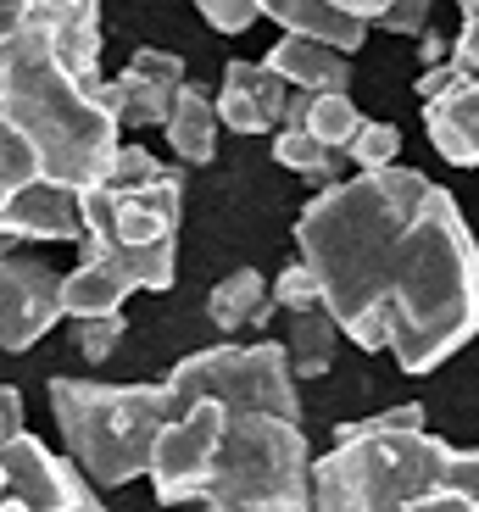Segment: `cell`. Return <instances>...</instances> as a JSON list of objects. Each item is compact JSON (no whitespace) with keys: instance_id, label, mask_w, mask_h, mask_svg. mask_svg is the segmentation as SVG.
<instances>
[{"instance_id":"6da1fadb","label":"cell","mask_w":479,"mask_h":512,"mask_svg":"<svg viewBox=\"0 0 479 512\" xmlns=\"http://www.w3.org/2000/svg\"><path fill=\"white\" fill-rule=\"evenodd\" d=\"M296 251L340 334L390 351L402 373H435L479 334V245L452 190L418 167L318 190L296 218Z\"/></svg>"},{"instance_id":"7a4b0ae2","label":"cell","mask_w":479,"mask_h":512,"mask_svg":"<svg viewBox=\"0 0 479 512\" xmlns=\"http://www.w3.org/2000/svg\"><path fill=\"white\" fill-rule=\"evenodd\" d=\"M95 90L67 73L39 28H23L12 45H0V117L34 145L45 179L67 190L106 184L123 145V123L95 101Z\"/></svg>"},{"instance_id":"3957f363","label":"cell","mask_w":479,"mask_h":512,"mask_svg":"<svg viewBox=\"0 0 479 512\" xmlns=\"http://www.w3.org/2000/svg\"><path fill=\"white\" fill-rule=\"evenodd\" d=\"M457 451L424 429V407H385L340 423L335 451L312 462L307 512H407L429 490H446Z\"/></svg>"},{"instance_id":"277c9868","label":"cell","mask_w":479,"mask_h":512,"mask_svg":"<svg viewBox=\"0 0 479 512\" xmlns=\"http://www.w3.org/2000/svg\"><path fill=\"white\" fill-rule=\"evenodd\" d=\"M51 412L62 451L84 468L95 490L134 485L151 474V451L162 423L173 418L168 384H101V379H51Z\"/></svg>"},{"instance_id":"5b68a950","label":"cell","mask_w":479,"mask_h":512,"mask_svg":"<svg viewBox=\"0 0 479 512\" xmlns=\"http://www.w3.org/2000/svg\"><path fill=\"white\" fill-rule=\"evenodd\" d=\"M184 173H156L145 184H95L84 190V240L78 262H106L134 290H168L179 273Z\"/></svg>"},{"instance_id":"8992f818","label":"cell","mask_w":479,"mask_h":512,"mask_svg":"<svg viewBox=\"0 0 479 512\" xmlns=\"http://www.w3.org/2000/svg\"><path fill=\"white\" fill-rule=\"evenodd\" d=\"M312 462L318 457H312L301 423L262 418V412H229L207 496L234 501V507H246V512H307L312 507Z\"/></svg>"},{"instance_id":"52a82bcc","label":"cell","mask_w":479,"mask_h":512,"mask_svg":"<svg viewBox=\"0 0 479 512\" xmlns=\"http://www.w3.org/2000/svg\"><path fill=\"white\" fill-rule=\"evenodd\" d=\"M173 418L201 401L223 412H262V418H290L301 423V396H296V373H290L285 340H257V346H207L190 351L184 362H173L168 379Z\"/></svg>"},{"instance_id":"ba28073f","label":"cell","mask_w":479,"mask_h":512,"mask_svg":"<svg viewBox=\"0 0 479 512\" xmlns=\"http://www.w3.org/2000/svg\"><path fill=\"white\" fill-rule=\"evenodd\" d=\"M223 423H229V412L212 407V401L162 423L156 451H151V474H145L162 507H184V501L207 496L212 462H218V446H223Z\"/></svg>"},{"instance_id":"9c48e42d","label":"cell","mask_w":479,"mask_h":512,"mask_svg":"<svg viewBox=\"0 0 479 512\" xmlns=\"http://www.w3.org/2000/svg\"><path fill=\"white\" fill-rule=\"evenodd\" d=\"M0 468H6V496L23 501L28 512H106L101 490L84 479V468L28 429L0 446Z\"/></svg>"},{"instance_id":"30bf717a","label":"cell","mask_w":479,"mask_h":512,"mask_svg":"<svg viewBox=\"0 0 479 512\" xmlns=\"http://www.w3.org/2000/svg\"><path fill=\"white\" fill-rule=\"evenodd\" d=\"M184 84H190V73H184V56L162 51V45H140V51L123 62V73H117V78H101L95 101H101L123 128H162Z\"/></svg>"},{"instance_id":"8fae6325","label":"cell","mask_w":479,"mask_h":512,"mask_svg":"<svg viewBox=\"0 0 479 512\" xmlns=\"http://www.w3.org/2000/svg\"><path fill=\"white\" fill-rule=\"evenodd\" d=\"M62 323V273L17 251L0 262V351H28Z\"/></svg>"},{"instance_id":"7c38bea8","label":"cell","mask_w":479,"mask_h":512,"mask_svg":"<svg viewBox=\"0 0 479 512\" xmlns=\"http://www.w3.org/2000/svg\"><path fill=\"white\" fill-rule=\"evenodd\" d=\"M413 95L424 101L429 145L452 167H479V78L463 73L457 62H441L424 67Z\"/></svg>"},{"instance_id":"4fadbf2b","label":"cell","mask_w":479,"mask_h":512,"mask_svg":"<svg viewBox=\"0 0 479 512\" xmlns=\"http://www.w3.org/2000/svg\"><path fill=\"white\" fill-rule=\"evenodd\" d=\"M218 123L229 134H279L290 123V106H296V90L273 73L268 62H229L218 84Z\"/></svg>"},{"instance_id":"5bb4252c","label":"cell","mask_w":479,"mask_h":512,"mask_svg":"<svg viewBox=\"0 0 479 512\" xmlns=\"http://www.w3.org/2000/svg\"><path fill=\"white\" fill-rule=\"evenodd\" d=\"M28 28L51 39V51L78 84H101V0H34Z\"/></svg>"},{"instance_id":"9a60e30c","label":"cell","mask_w":479,"mask_h":512,"mask_svg":"<svg viewBox=\"0 0 479 512\" xmlns=\"http://www.w3.org/2000/svg\"><path fill=\"white\" fill-rule=\"evenodd\" d=\"M0 223H6V234H12L17 245L23 240L78 245L84 240V190H67V184L39 179V184H28L17 201H6Z\"/></svg>"},{"instance_id":"2e32d148","label":"cell","mask_w":479,"mask_h":512,"mask_svg":"<svg viewBox=\"0 0 479 512\" xmlns=\"http://www.w3.org/2000/svg\"><path fill=\"white\" fill-rule=\"evenodd\" d=\"M262 62L285 78L296 95H351V56L329 51L318 39L279 34L273 51H262Z\"/></svg>"},{"instance_id":"e0dca14e","label":"cell","mask_w":479,"mask_h":512,"mask_svg":"<svg viewBox=\"0 0 479 512\" xmlns=\"http://www.w3.org/2000/svg\"><path fill=\"white\" fill-rule=\"evenodd\" d=\"M262 17H273V23L296 39H318V45H329L340 56H357L368 39L363 17L340 12L335 0H262Z\"/></svg>"},{"instance_id":"ac0fdd59","label":"cell","mask_w":479,"mask_h":512,"mask_svg":"<svg viewBox=\"0 0 479 512\" xmlns=\"http://www.w3.org/2000/svg\"><path fill=\"white\" fill-rule=\"evenodd\" d=\"M218 101H212L201 84H184L179 101H173L168 123H162V140L173 145V156H179L184 167H207L212 156H218Z\"/></svg>"},{"instance_id":"d6986e66","label":"cell","mask_w":479,"mask_h":512,"mask_svg":"<svg viewBox=\"0 0 479 512\" xmlns=\"http://www.w3.org/2000/svg\"><path fill=\"white\" fill-rule=\"evenodd\" d=\"M207 318L218 323L223 334H240V329H257V323L273 318V284L268 273L257 268H234L212 284L207 295Z\"/></svg>"},{"instance_id":"ffe728a7","label":"cell","mask_w":479,"mask_h":512,"mask_svg":"<svg viewBox=\"0 0 479 512\" xmlns=\"http://www.w3.org/2000/svg\"><path fill=\"white\" fill-rule=\"evenodd\" d=\"M134 295V284L106 262H78L73 273H62V318H117L123 301Z\"/></svg>"},{"instance_id":"44dd1931","label":"cell","mask_w":479,"mask_h":512,"mask_svg":"<svg viewBox=\"0 0 479 512\" xmlns=\"http://www.w3.org/2000/svg\"><path fill=\"white\" fill-rule=\"evenodd\" d=\"M346 340L340 323L329 318V307H307V312H285V357L296 379H324L335 368V346Z\"/></svg>"},{"instance_id":"7402d4cb","label":"cell","mask_w":479,"mask_h":512,"mask_svg":"<svg viewBox=\"0 0 479 512\" xmlns=\"http://www.w3.org/2000/svg\"><path fill=\"white\" fill-rule=\"evenodd\" d=\"M290 123H301L318 145H329V151L346 156V145L357 140V128H363L368 117L357 112V101H351V95H296Z\"/></svg>"},{"instance_id":"603a6c76","label":"cell","mask_w":479,"mask_h":512,"mask_svg":"<svg viewBox=\"0 0 479 512\" xmlns=\"http://www.w3.org/2000/svg\"><path fill=\"white\" fill-rule=\"evenodd\" d=\"M273 162L290 167V173H301V179L312 184H340V151H329V145H318L301 123H285L279 134H273Z\"/></svg>"},{"instance_id":"cb8c5ba5","label":"cell","mask_w":479,"mask_h":512,"mask_svg":"<svg viewBox=\"0 0 479 512\" xmlns=\"http://www.w3.org/2000/svg\"><path fill=\"white\" fill-rule=\"evenodd\" d=\"M39 179H45V167H39L34 145L0 117V212H6V201H17V195H23L28 184H39Z\"/></svg>"},{"instance_id":"d4e9b609","label":"cell","mask_w":479,"mask_h":512,"mask_svg":"<svg viewBox=\"0 0 479 512\" xmlns=\"http://www.w3.org/2000/svg\"><path fill=\"white\" fill-rule=\"evenodd\" d=\"M346 156L357 162V173H385V167H396V156H402V128L396 123H363L357 140L346 145Z\"/></svg>"},{"instance_id":"484cf974","label":"cell","mask_w":479,"mask_h":512,"mask_svg":"<svg viewBox=\"0 0 479 512\" xmlns=\"http://www.w3.org/2000/svg\"><path fill=\"white\" fill-rule=\"evenodd\" d=\"M123 334H129V318H123V312H117V318H84V323H73V346L90 368H101V362H112V351L123 346Z\"/></svg>"},{"instance_id":"4316f807","label":"cell","mask_w":479,"mask_h":512,"mask_svg":"<svg viewBox=\"0 0 479 512\" xmlns=\"http://www.w3.org/2000/svg\"><path fill=\"white\" fill-rule=\"evenodd\" d=\"M273 307L279 312H307V307H324V290H318V279H312L307 262H290L285 273H273Z\"/></svg>"},{"instance_id":"83f0119b","label":"cell","mask_w":479,"mask_h":512,"mask_svg":"<svg viewBox=\"0 0 479 512\" xmlns=\"http://www.w3.org/2000/svg\"><path fill=\"white\" fill-rule=\"evenodd\" d=\"M195 12L207 17V28H218V34H246L262 17V0H195Z\"/></svg>"},{"instance_id":"f1b7e54d","label":"cell","mask_w":479,"mask_h":512,"mask_svg":"<svg viewBox=\"0 0 479 512\" xmlns=\"http://www.w3.org/2000/svg\"><path fill=\"white\" fill-rule=\"evenodd\" d=\"M156 173H168V167L156 162V156L145 151V145H117L106 184H145V179H156Z\"/></svg>"},{"instance_id":"f546056e","label":"cell","mask_w":479,"mask_h":512,"mask_svg":"<svg viewBox=\"0 0 479 512\" xmlns=\"http://www.w3.org/2000/svg\"><path fill=\"white\" fill-rule=\"evenodd\" d=\"M429 6L435 0H390L385 12L374 17V28H385V34H429Z\"/></svg>"},{"instance_id":"4dcf8cb0","label":"cell","mask_w":479,"mask_h":512,"mask_svg":"<svg viewBox=\"0 0 479 512\" xmlns=\"http://www.w3.org/2000/svg\"><path fill=\"white\" fill-rule=\"evenodd\" d=\"M23 435V390L17 384H0V446Z\"/></svg>"},{"instance_id":"1f68e13d","label":"cell","mask_w":479,"mask_h":512,"mask_svg":"<svg viewBox=\"0 0 479 512\" xmlns=\"http://www.w3.org/2000/svg\"><path fill=\"white\" fill-rule=\"evenodd\" d=\"M452 62L463 67V73L479 78V17H463V28H457V45H452Z\"/></svg>"},{"instance_id":"d6a6232c","label":"cell","mask_w":479,"mask_h":512,"mask_svg":"<svg viewBox=\"0 0 479 512\" xmlns=\"http://www.w3.org/2000/svg\"><path fill=\"white\" fill-rule=\"evenodd\" d=\"M407 512H479V496H463V490H429V496L413 501Z\"/></svg>"},{"instance_id":"836d02e7","label":"cell","mask_w":479,"mask_h":512,"mask_svg":"<svg viewBox=\"0 0 479 512\" xmlns=\"http://www.w3.org/2000/svg\"><path fill=\"white\" fill-rule=\"evenodd\" d=\"M34 17V0H0V45H12Z\"/></svg>"},{"instance_id":"e575fe53","label":"cell","mask_w":479,"mask_h":512,"mask_svg":"<svg viewBox=\"0 0 479 512\" xmlns=\"http://www.w3.org/2000/svg\"><path fill=\"white\" fill-rule=\"evenodd\" d=\"M335 6H340V12H351V17H363V23L374 28V17L385 12L390 0H335Z\"/></svg>"},{"instance_id":"d590c367","label":"cell","mask_w":479,"mask_h":512,"mask_svg":"<svg viewBox=\"0 0 479 512\" xmlns=\"http://www.w3.org/2000/svg\"><path fill=\"white\" fill-rule=\"evenodd\" d=\"M201 512H246V507H234V501H218V496H207V501H201Z\"/></svg>"},{"instance_id":"8d00e7d4","label":"cell","mask_w":479,"mask_h":512,"mask_svg":"<svg viewBox=\"0 0 479 512\" xmlns=\"http://www.w3.org/2000/svg\"><path fill=\"white\" fill-rule=\"evenodd\" d=\"M6 256H17V240L6 234V223H0V262H6Z\"/></svg>"},{"instance_id":"74e56055","label":"cell","mask_w":479,"mask_h":512,"mask_svg":"<svg viewBox=\"0 0 479 512\" xmlns=\"http://www.w3.org/2000/svg\"><path fill=\"white\" fill-rule=\"evenodd\" d=\"M463 6V17H479V0H457Z\"/></svg>"},{"instance_id":"f35d334b","label":"cell","mask_w":479,"mask_h":512,"mask_svg":"<svg viewBox=\"0 0 479 512\" xmlns=\"http://www.w3.org/2000/svg\"><path fill=\"white\" fill-rule=\"evenodd\" d=\"M0 512H28V507H23V501H12V496H6V501H0Z\"/></svg>"},{"instance_id":"ab89813d","label":"cell","mask_w":479,"mask_h":512,"mask_svg":"<svg viewBox=\"0 0 479 512\" xmlns=\"http://www.w3.org/2000/svg\"><path fill=\"white\" fill-rule=\"evenodd\" d=\"M0 501H6V468H0Z\"/></svg>"}]
</instances>
